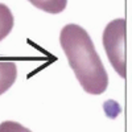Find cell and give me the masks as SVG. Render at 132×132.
<instances>
[{"label": "cell", "mask_w": 132, "mask_h": 132, "mask_svg": "<svg viewBox=\"0 0 132 132\" xmlns=\"http://www.w3.org/2000/svg\"><path fill=\"white\" fill-rule=\"evenodd\" d=\"M60 44L83 90L93 95L103 94L108 75L89 33L78 24H68L61 30Z\"/></svg>", "instance_id": "1"}, {"label": "cell", "mask_w": 132, "mask_h": 132, "mask_svg": "<svg viewBox=\"0 0 132 132\" xmlns=\"http://www.w3.org/2000/svg\"><path fill=\"white\" fill-rule=\"evenodd\" d=\"M126 19H116L108 23L103 32V46L115 71L126 78Z\"/></svg>", "instance_id": "2"}, {"label": "cell", "mask_w": 132, "mask_h": 132, "mask_svg": "<svg viewBox=\"0 0 132 132\" xmlns=\"http://www.w3.org/2000/svg\"><path fill=\"white\" fill-rule=\"evenodd\" d=\"M17 65L12 58H0V95L9 90L16 81Z\"/></svg>", "instance_id": "3"}, {"label": "cell", "mask_w": 132, "mask_h": 132, "mask_svg": "<svg viewBox=\"0 0 132 132\" xmlns=\"http://www.w3.org/2000/svg\"><path fill=\"white\" fill-rule=\"evenodd\" d=\"M36 8L44 11L46 13L57 15L61 13L68 5V0H29Z\"/></svg>", "instance_id": "4"}, {"label": "cell", "mask_w": 132, "mask_h": 132, "mask_svg": "<svg viewBox=\"0 0 132 132\" xmlns=\"http://www.w3.org/2000/svg\"><path fill=\"white\" fill-rule=\"evenodd\" d=\"M13 24H15V19L11 9L5 4L0 3V41L4 40L11 33Z\"/></svg>", "instance_id": "5"}, {"label": "cell", "mask_w": 132, "mask_h": 132, "mask_svg": "<svg viewBox=\"0 0 132 132\" xmlns=\"http://www.w3.org/2000/svg\"><path fill=\"white\" fill-rule=\"evenodd\" d=\"M0 132H32V131L25 128L24 126H21L17 122L8 120V122L0 123Z\"/></svg>", "instance_id": "6"}]
</instances>
